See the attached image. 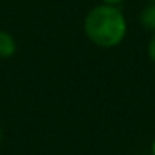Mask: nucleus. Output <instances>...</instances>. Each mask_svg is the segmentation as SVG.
I'll return each instance as SVG.
<instances>
[{
  "mask_svg": "<svg viewBox=\"0 0 155 155\" xmlns=\"http://www.w3.org/2000/svg\"><path fill=\"white\" fill-rule=\"evenodd\" d=\"M84 32L97 47H117L127 35V18L118 7L100 4L85 15Z\"/></svg>",
  "mask_w": 155,
  "mask_h": 155,
  "instance_id": "f257e3e1",
  "label": "nucleus"
},
{
  "mask_svg": "<svg viewBox=\"0 0 155 155\" xmlns=\"http://www.w3.org/2000/svg\"><path fill=\"white\" fill-rule=\"evenodd\" d=\"M17 52L15 37L7 30H0V58H10Z\"/></svg>",
  "mask_w": 155,
  "mask_h": 155,
  "instance_id": "f03ea898",
  "label": "nucleus"
},
{
  "mask_svg": "<svg viewBox=\"0 0 155 155\" xmlns=\"http://www.w3.org/2000/svg\"><path fill=\"white\" fill-rule=\"evenodd\" d=\"M140 22L147 30L152 32V34L155 32V2H152L150 5H147V7L142 10Z\"/></svg>",
  "mask_w": 155,
  "mask_h": 155,
  "instance_id": "7ed1b4c3",
  "label": "nucleus"
},
{
  "mask_svg": "<svg viewBox=\"0 0 155 155\" xmlns=\"http://www.w3.org/2000/svg\"><path fill=\"white\" fill-rule=\"evenodd\" d=\"M147 52H148V58H150V60L155 64V32L152 34V37H150V42H148Z\"/></svg>",
  "mask_w": 155,
  "mask_h": 155,
  "instance_id": "20e7f679",
  "label": "nucleus"
},
{
  "mask_svg": "<svg viewBox=\"0 0 155 155\" xmlns=\"http://www.w3.org/2000/svg\"><path fill=\"white\" fill-rule=\"evenodd\" d=\"M125 0H102V4H107V5H115V7H118L120 4H124Z\"/></svg>",
  "mask_w": 155,
  "mask_h": 155,
  "instance_id": "39448f33",
  "label": "nucleus"
},
{
  "mask_svg": "<svg viewBox=\"0 0 155 155\" xmlns=\"http://www.w3.org/2000/svg\"><path fill=\"white\" fill-rule=\"evenodd\" d=\"M152 155H155V142H153V147H152Z\"/></svg>",
  "mask_w": 155,
  "mask_h": 155,
  "instance_id": "423d86ee",
  "label": "nucleus"
},
{
  "mask_svg": "<svg viewBox=\"0 0 155 155\" xmlns=\"http://www.w3.org/2000/svg\"><path fill=\"white\" fill-rule=\"evenodd\" d=\"M0 143H2V132H0Z\"/></svg>",
  "mask_w": 155,
  "mask_h": 155,
  "instance_id": "0eeeda50",
  "label": "nucleus"
},
{
  "mask_svg": "<svg viewBox=\"0 0 155 155\" xmlns=\"http://www.w3.org/2000/svg\"><path fill=\"white\" fill-rule=\"evenodd\" d=\"M150 2H155V0H150Z\"/></svg>",
  "mask_w": 155,
  "mask_h": 155,
  "instance_id": "6e6552de",
  "label": "nucleus"
}]
</instances>
